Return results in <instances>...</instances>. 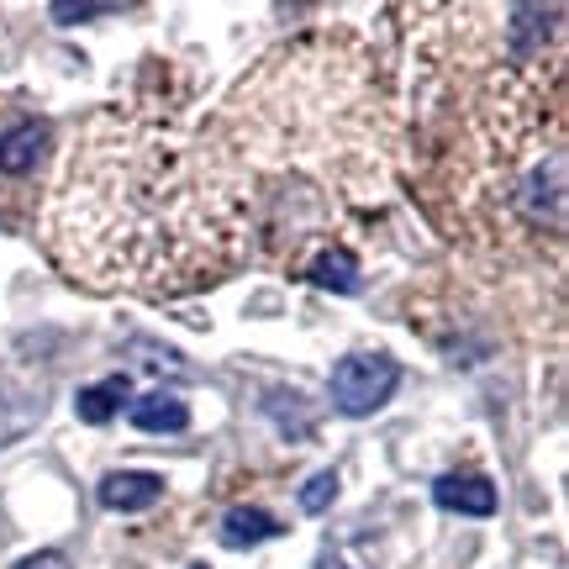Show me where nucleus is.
<instances>
[{
  "mask_svg": "<svg viewBox=\"0 0 569 569\" xmlns=\"http://www.w3.org/2000/svg\"><path fill=\"white\" fill-rule=\"evenodd\" d=\"M48 243L90 290L174 301L217 284L248 248V174L211 132L101 111L63 159Z\"/></svg>",
  "mask_w": 569,
  "mask_h": 569,
  "instance_id": "1",
  "label": "nucleus"
},
{
  "mask_svg": "<svg viewBox=\"0 0 569 569\" xmlns=\"http://www.w3.org/2000/svg\"><path fill=\"white\" fill-rule=\"evenodd\" d=\"M375 69L369 48L348 32L284 42L227 96L211 138L238 174L269 163L369 201L386 190L396 153V122Z\"/></svg>",
  "mask_w": 569,
  "mask_h": 569,
  "instance_id": "2",
  "label": "nucleus"
},
{
  "mask_svg": "<svg viewBox=\"0 0 569 569\" xmlns=\"http://www.w3.org/2000/svg\"><path fill=\"white\" fill-rule=\"evenodd\" d=\"M396 386H401V365L390 353H348L332 369V407L343 417H369L396 396Z\"/></svg>",
  "mask_w": 569,
  "mask_h": 569,
  "instance_id": "3",
  "label": "nucleus"
},
{
  "mask_svg": "<svg viewBox=\"0 0 569 569\" xmlns=\"http://www.w3.org/2000/svg\"><path fill=\"white\" fill-rule=\"evenodd\" d=\"M101 507L106 511H148L163 501V475H153V469H111L101 480Z\"/></svg>",
  "mask_w": 569,
  "mask_h": 569,
  "instance_id": "4",
  "label": "nucleus"
},
{
  "mask_svg": "<svg viewBox=\"0 0 569 569\" xmlns=\"http://www.w3.org/2000/svg\"><path fill=\"white\" fill-rule=\"evenodd\" d=\"M42 153H48V122H11L6 132H0V174H11V180H21V174H32L42 163Z\"/></svg>",
  "mask_w": 569,
  "mask_h": 569,
  "instance_id": "5",
  "label": "nucleus"
},
{
  "mask_svg": "<svg viewBox=\"0 0 569 569\" xmlns=\"http://www.w3.org/2000/svg\"><path fill=\"white\" fill-rule=\"evenodd\" d=\"M432 501L443 511H459V517H490L496 511V486L486 475H443L432 486Z\"/></svg>",
  "mask_w": 569,
  "mask_h": 569,
  "instance_id": "6",
  "label": "nucleus"
},
{
  "mask_svg": "<svg viewBox=\"0 0 569 569\" xmlns=\"http://www.w3.org/2000/svg\"><path fill=\"white\" fill-rule=\"evenodd\" d=\"M127 417H132L138 432H184L190 427V407H184L180 396H169V390H148Z\"/></svg>",
  "mask_w": 569,
  "mask_h": 569,
  "instance_id": "7",
  "label": "nucleus"
},
{
  "mask_svg": "<svg viewBox=\"0 0 569 569\" xmlns=\"http://www.w3.org/2000/svg\"><path fill=\"white\" fill-rule=\"evenodd\" d=\"M306 280L322 284V290H338V296H353V290H359V259H353L343 243H332L306 264Z\"/></svg>",
  "mask_w": 569,
  "mask_h": 569,
  "instance_id": "8",
  "label": "nucleus"
},
{
  "mask_svg": "<svg viewBox=\"0 0 569 569\" xmlns=\"http://www.w3.org/2000/svg\"><path fill=\"white\" fill-rule=\"evenodd\" d=\"M280 532V522L264 507H232L222 517V543L227 549H248V543H269Z\"/></svg>",
  "mask_w": 569,
  "mask_h": 569,
  "instance_id": "9",
  "label": "nucleus"
},
{
  "mask_svg": "<svg viewBox=\"0 0 569 569\" xmlns=\"http://www.w3.org/2000/svg\"><path fill=\"white\" fill-rule=\"evenodd\" d=\"M127 375H117V380H106V386H90L74 396V417L90 427H106L111 417H117V407H127Z\"/></svg>",
  "mask_w": 569,
  "mask_h": 569,
  "instance_id": "10",
  "label": "nucleus"
},
{
  "mask_svg": "<svg viewBox=\"0 0 569 569\" xmlns=\"http://www.w3.org/2000/svg\"><path fill=\"white\" fill-rule=\"evenodd\" d=\"M332 496H338V475L332 469H322V475H311L301 490V511L306 517H322L327 507H332Z\"/></svg>",
  "mask_w": 569,
  "mask_h": 569,
  "instance_id": "11",
  "label": "nucleus"
},
{
  "mask_svg": "<svg viewBox=\"0 0 569 569\" xmlns=\"http://www.w3.org/2000/svg\"><path fill=\"white\" fill-rule=\"evenodd\" d=\"M132 353H138V359H153V365H148V369H169V375H180V353H174V348L132 343Z\"/></svg>",
  "mask_w": 569,
  "mask_h": 569,
  "instance_id": "12",
  "label": "nucleus"
},
{
  "mask_svg": "<svg viewBox=\"0 0 569 569\" xmlns=\"http://www.w3.org/2000/svg\"><path fill=\"white\" fill-rule=\"evenodd\" d=\"M59 21H96V17H117V6H53Z\"/></svg>",
  "mask_w": 569,
  "mask_h": 569,
  "instance_id": "13",
  "label": "nucleus"
},
{
  "mask_svg": "<svg viewBox=\"0 0 569 569\" xmlns=\"http://www.w3.org/2000/svg\"><path fill=\"white\" fill-rule=\"evenodd\" d=\"M11 569H69V559H63L59 549H42V553H27V559H17Z\"/></svg>",
  "mask_w": 569,
  "mask_h": 569,
  "instance_id": "14",
  "label": "nucleus"
},
{
  "mask_svg": "<svg viewBox=\"0 0 569 569\" xmlns=\"http://www.w3.org/2000/svg\"><path fill=\"white\" fill-rule=\"evenodd\" d=\"M190 569H206V565H190Z\"/></svg>",
  "mask_w": 569,
  "mask_h": 569,
  "instance_id": "15",
  "label": "nucleus"
}]
</instances>
